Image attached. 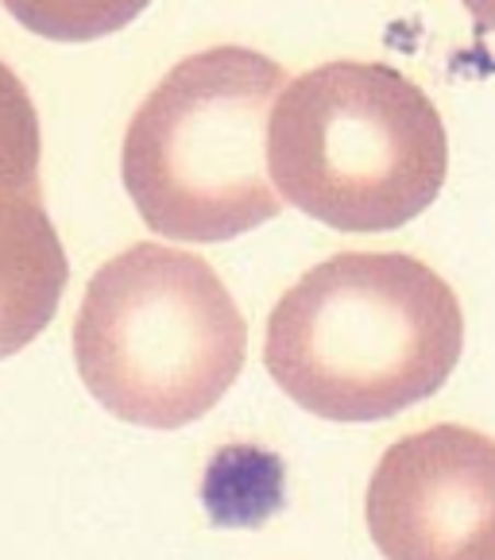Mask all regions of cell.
<instances>
[{"label": "cell", "instance_id": "2", "mask_svg": "<svg viewBox=\"0 0 495 560\" xmlns=\"http://www.w3.org/2000/svg\"><path fill=\"white\" fill-rule=\"evenodd\" d=\"M446 171L441 113L383 62L306 70L272 108L275 194L337 232L403 229L438 201Z\"/></svg>", "mask_w": 495, "mask_h": 560}, {"label": "cell", "instance_id": "7", "mask_svg": "<svg viewBox=\"0 0 495 560\" xmlns=\"http://www.w3.org/2000/svg\"><path fill=\"white\" fill-rule=\"evenodd\" d=\"M39 113L16 70L0 62V198H39Z\"/></svg>", "mask_w": 495, "mask_h": 560}, {"label": "cell", "instance_id": "5", "mask_svg": "<svg viewBox=\"0 0 495 560\" xmlns=\"http://www.w3.org/2000/svg\"><path fill=\"white\" fill-rule=\"evenodd\" d=\"M383 560H495V441L429 425L380 456L364 503Z\"/></svg>", "mask_w": 495, "mask_h": 560}, {"label": "cell", "instance_id": "6", "mask_svg": "<svg viewBox=\"0 0 495 560\" xmlns=\"http://www.w3.org/2000/svg\"><path fill=\"white\" fill-rule=\"evenodd\" d=\"M67 252L39 198H0V360L27 348L58 314Z\"/></svg>", "mask_w": 495, "mask_h": 560}, {"label": "cell", "instance_id": "1", "mask_svg": "<svg viewBox=\"0 0 495 560\" xmlns=\"http://www.w3.org/2000/svg\"><path fill=\"white\" fill-rule=\"evenodd\" d=\"M464 348L461 302L403 252H341L267 317L264 363L325 421H383L438 395Z\"/></svg>", "mask_w": 495, "mask_h": 560}, {"label": "cell", "instance_id": "4", "mask_svg": "<svg viewBox=\"0 0 495 560\" xmlns=\"http://www.w3.org/2000/svg\"><path fill=\"white\" fill-rule=\"evenodd\" d=\"M248 325L202 256L133 244L90 279L74 322L85 390L113 418L182 429L244 371Z\"/></svg>", "mask_w": 495, "mask_h": 560}, {"label": "cell", "instance_id": "3", "mask_svg": "<svg viewBox=\"0 0 495 560\" xmlns=\"http://www.w3.org/2000/svg\"><path fill=\"white\" fill-rule=\"evenodd\" d=\"M287 74L248 47L182 58L136 108L120 178L143 224L186 244H221L283 213L267 174V124Z\"/></svg>", "mask_w": 495, "mask_h": 560}, {"label": "cell", "instance_id": "8", "mask_svg": "<svg viewBox=\"0 0 495 560\" xmlns=\"http://www.w3.org/2000/svg\"><path fill=\"white\" fill-rule=\"evenodd\" d=\"M476 9V20H484L487 27H495V4H472Z\"/></svg>", "mask_w": 495, "mask_h": 560}]
</instances>
